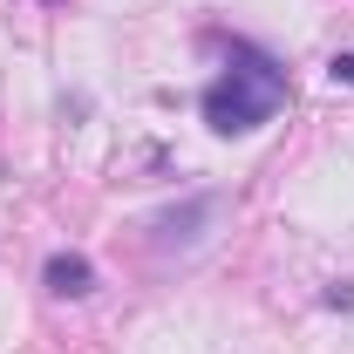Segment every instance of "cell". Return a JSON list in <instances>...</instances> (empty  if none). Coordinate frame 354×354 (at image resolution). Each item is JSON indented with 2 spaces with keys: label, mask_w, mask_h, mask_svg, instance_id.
Here are the masks:
<instances>
[{
  "label": "cell",
  "mask_w": 354,
  "mask_h": 354,
  "mask_svg": "<svg viewBox=\"0 0 354 354\" xmlns=\"http://www.w3.org/2000/svg\"><path fill=\"white\" fill-rule=\"evenodd\" d=\"M279 102H286V68L266 62L259 48H245V41L232 48V68L198 95L205 123H212L218 136H245V130H259V123H272Z\"/></svg>",
  "instance_id": "cell-1"
},
{
  "label": "cell",
  "mask_w": 354,
  "mask_h": 354,
  "mask_svg": "<svg viewBox=\"0 0 354 354\" xmlns=\"http://www.w3.org/2000/svg\"><path fill=\"white\" fill-rule=\"evenodd\" d=\"M48 293H62V300H82V293H95V266L82 259V252H55V259L41 266Z\"/></svg>",
  "instance_id": "cell-2"
},
{
  "label": "cell",
  "mask_w": 354,
  "mask_h": 354,
  "mask_svg": "<svg viewBox=\"0 0 354 354\" xmlns=\"http://www.w3.org/2000/svg\"><path fill=\"white\" fill-rule=\"evenodd\" d=\"M327 75H334L341 88H354V55H334V62H327Z\"/></svg>",
  "instance_id": "cell-4"
},
{
  "label": "cell",
  "mask_w": 354,
  "mask_h": 354,
  "mask_svg": "<svg viewBox=\"0 0 354 354\" xmlns=\"http://www.w3.org/2000/svg\"><path fill=\"white\" fill-rule=\"evenodd\" d=\"M212 212H218V205H212V198H191V205H184V212H164V218L150 225V232H157V239H164V245H171V239H198V225L212 218Z\"/></svg>",
  "instance_id": "cell-3"
}]
</instances>
